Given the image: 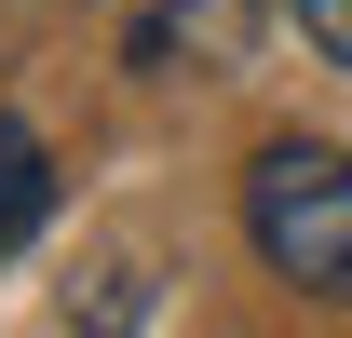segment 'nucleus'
<instances>
[{
	"label": "nucleus",
	"instance_id": "f03ea898",
	"mask_svg": "<svg viewBox=\"0 0 352 338\" xmlns=\"http://www.w3.org/2000/svg\"><path fill=\"white\" fill-rule=\"evenodd\" d=\"M258 27H271V0H135L122 68L135 82H230L258 54Z\"/></svg>",
	"mask_w": 352,
	"mask_h": 338
},
{
	"label": "nucleus",
	"instance_id": "f257e3e1",
	"mask_svg": "<svg viewBox=\"0 0 352 338\" xmlns=\"http://www.w3.org/2000/svg\"><path fill=\"white\" fill-rule=\"evenodd\" d=\"M244 244L311 297H352V149L325 135H271L244 163Z\"/></svg>",
	"mask_w": 352,
	"mask_h": 338
},
{
	"label": "nucleus",
	"instance_id": "7ed1b4c3",
	"mask_svg": "<svg viewBox=\"0 0 352 338\" xmlns=\"http://www.w3.org/2000/svg\"><path fill=\"white\" fill-rule=\"evenodd\" d=\"M41 216H54V163H41V135H28L14 109H0V257L28 244Z\"/></svg>",
	"mask_w": 352,
	"mask_h": 338
},
{
	"label": "nucleus",
	"instance_id": "20e7f679",
	"mask_svg": "<svg viewBox=\"0 0 352 338\" xmlns=\"http://www.w3.org/2000/svg\"><path fill=\"white\" fill-rule=\"evenodd\" d=\"M298 27H311V54H325V68H352V0H298Z\"/></svg>",
	"mask_w": 352,
	"mask_h": 338
}]
</instances>
